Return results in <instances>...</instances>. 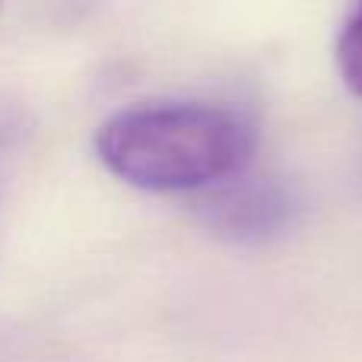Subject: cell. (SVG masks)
<instances>
[{
  "label": "cell",
  "mask_w": 362,
  "mask_h": 362,
  "mask_svg": "<svg viewBox=\"0 0 362 362\" xmlns=\"http://www.w3.org/2000/svg\"><path fill=\"white\" fill-rule=\"evenodd\" d=\"M302 213V197L283 178H226L206 187L197 204L200 223L238 245H261L286 235Z\"/></svg>",
  "instance_id": "7a4b0ae2"
},
{
  "label": "cell",
  "mask_w": 362,
  "mask_h": 362,
  "mask_svg": "<svg viewBox=\"0 0 362 362\" xmlns=\"http://www.w3.org/2000/svg\"><path fill=\"white\" fill-rule=\"evenodd\" d=\"M257 124L210 102H146L121 108L95 131V156L124 185L153 194L206 191L255 159Z\"/></svg>",
  "instance_id": "6da1fadb"
},
{
  "label": "cell",
  "mask_w": 362,
  "mask_h": 362,
  "mask_svg": "<svg viewBox=\"0 0 362 362\" xmlns=\"http://www.w3.org/2000/svg\"><path fill=\"white\" fill-rule=\"evenodd\" d=\"M337 74L344 86L362 99V0H353L337 35Z\"/></svg>",
  "instance_id": "3957f363"
}]
</instances>
